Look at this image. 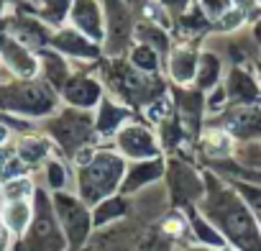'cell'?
<instances>
[{
  "mask_svg": "<svg viewBox=\"0 0 261 251\" xmlns=\"http://www.w3.org/2000/svg\"><path fill=\"white\" fill-rule=\"evenodd\" d=\"M29 220V208L23 203H13L8 210H6V223L13 228V231H21Z\"/></svg>",
  "mask_w": 261,
  "mask_h": 251,
  "instance_id": "6da1fadb",
  "label": "cell"
},
{
  "mask_svg": "<svg viewBox=\"0 0 261 251\" xmlns=\"http://www.w3.org/2000/svg\"><path fill=\"white\" fill-rule=\"evenodd\" d=\"M0 139H3V131H0Z\"/></svg>",
  "mask_w": 261,
  "mask_h": 251,
  "instance_id": "7a4b0ae2",
  "label": "cell"
}]
</instances>
